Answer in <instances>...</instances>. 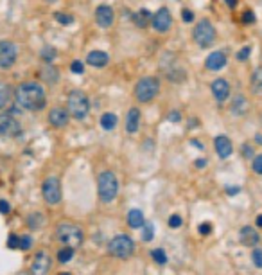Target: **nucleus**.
<instances>
[{
	"mask_svg": "<svg viewBox=\"0 0 262 275\" xmlns=\"http://www.w3.org/2000/svg\"><path fill=\"white\" fill-rule=\"evenodd\" d=\"M15 99L18 106L31 112L40 110L47 103L45 90H43L42 85L35 83V81H25V83L18 85V88L15 90Z\"/></svg>",
	"mask_w": 262,
	"mask_h": 275,
	"instance_id": "f257e3e1",
	"label": "nucleus"
},
{
	"mask_svg": "<svg viewBox=\"0 0 262 275\" xmlns=\"http://www.w3.org/2000/svg\"><path fill=\"white\" fill-rule=\"evenodd\" d=\"M97 193L101 202L110 203L119 195V180L113 171H103L97 178Z\"/></svg>",
	"mask_w": 262,
	"mask_h": 275,
	"instance_id": "f03ea898",
	"label": "nucleus"
},
{
	"mask_svg": "<svg viewBox=\"0 0 262 275\" xmlns=\"http://www.w3.org/2000/svg\"><path fill=\"white\" fill-rule=\"evenodd\" d=\"M56 239L65 246L77 249L83 244V230L79 227L72 225V223H63L56 229Z\"/></svg>",
	"mask_w": 262,
	"mask_h": 275,
	"instance_id": "7ed1b4c3",
	"label": "nucleus"
},
{
	"mask_svg": "<svg viewBox=\"0 0 262 275\" xmlns=\"http://www.w3.org/2000/svg\"><path fill=\"white\" fill-rule=\"evenodd\" d=\"M108 252L119 259H129L135 254V241L126 234H119L108 243Z\"/></svg>",
	"mask_w": 262,
	"mask_h": 275,
	"instance_id": "20e7f679",
	"label": "nucleus"
},
{
	"mask_svg": "<svg viewBox=\"0 0 262 275\" xmlns=\"http://www.w3.org/2000/svg\"><path fill=\"white\" fill-rule=\"evenodd\" d=\"M67 110H69L70 117L74 119H84L88 115V112H90V101H88V97L84 96L83 92L79 90H74L70 92L69 99H67Z\"/></svg>",
	"mask_w": 262,
	"mask_h": 275,
	"instance_id": "39448f33",
	"label": "nucleus"
},
{
	"mask_svg": "<svg viewBox=\"0 0 262 275\" xmlns=\"http://www.w3.org/2000/svg\"><path fill=\"white\" fill-rule=\"evenodd\" d=\"M160 90V81L158 77H142L137 85H135V97H137L138 103H149L156 97Z\"/></svg>",
	"mask_w": 262,
	"mask_h": 275,
	"instance_id": "423d86ee",
	"label": "nucleus"
},
{
	"mask_svg": "<svg viewBox=\"0 0 262 275\" xmlns=\"http://www.w3.org/2000/svg\"><path fill=\"white\" fill-rule=\"evenodd\" d=\"M192 38L201 49H209L214 43V40H216V29H214V25L209 20H201L198 25L194 27Z\"/></svg>",
	"mask_w": 262,
	"mask_h": 275,
	"instance_id": "0eeeda50",
	"label": "nucleus"
},
{
	"mask_svg": "<svg viewBox=\"0 0 262 275\" xmlns=\"http://www.w3.org/2000/svg\"><path fill=\"white\" fill-rule=\"evenodd\" d=\"M43 198L49 205H56L61 202V183L60 178L56 176H49L43 182Z\"/></svg>",
	"mask_w": 262,
	"mask_h": 275,
	"instance_id": "6e6552de",
	"label": "nucleus"
},
{
	"mask_svg": "<svg viewBox=\"0 0 262 275\" xmlns=\"http://www.w3.org/2000/svg\"><path fill=\"white\" fill-rule=\"evenodd\" d=\"M22 135V126L13 115H0V137H20Z\"/></svg>",
	"mask_w": 262,
	"mask_h": 275,
	"instance_id": "1a4fd4ad",
	"label": "nucleus"
},
{
	"mask_svg": "<svg viewBox=\"0 0 262 275\" xmlns=\"http://www.w3.org/2000/svg\"><path fill=\"white\" fill-rule=\"evenodd\" d=\"M16 63V45L9 40L0 42V69H11Z\"/></svg>",
	"mask_w": 262,
	"mask_h": 275,
	"instance_id": "9d476101",
	"label": "nucleus"
},
{
	"mask_svg": "<svg viewBox=\"0 0 262 275\" xmlns=\"http://www.w3.org/2000/svg\"><path fill=\"white\" fill-rule=\"evenodd\" d=\"M52 266V259L47 252H38L31 264V273L33 275H47Z\"/></svg>",
	"mask_w": 262,
	"mask_h": 275,
	"instance_id": "9b49d317",
	"label": "nucleus"
},
{
	"mask_svg": "<svg viewBox=\"0 0 262 275\" xmlns=\"http://www.w3.org/2000/svg\"><path fill=\"white\" fill-rule=\"evenodd\" d=\"M171 23H172L171 11H169L167 8H162V9H158V11H156L155 16H153L151 25L155 27L156 31H160V33H165V31L171 29Z\"/></svg>",
	"mask_w": 262,
	"mask_h": 275,
	"instance_id": "f8f14e48",
	"label": "nucleus"
},
{
	"mask_svg": "<svg viewBox=\"0 0 262 275\" xmlns=\"http://www.w3.org/2000/svg\"><path fill=\"white\" fill-rule=\"evenodd\" d=\"M113 20H115V13L110 6L103 4L95 9V22H97L99 27H104V29H106V27H110L111 23H113Z\"/></svg>",
	"mask_w": 262,
	"mask_h": 275,
	"instance_id": "ddd939ff",
	"label": "nucleus"
},
{
	"mask_svg": "<svg viewBox=\"0 0 262 275\" xmlns=\"http://www.w3.org/2000/svg\"><path fill=\"white\" fill-rule=\"evenodd\" d=\"M69 115H70L69 110L56 106L49 112V122L54 128H63V126H67V122H69Z\"/></svg>",
	"mask_w": 262,
	"mask_h": 275,
	"instance_id": "4468645a",
	"label": "nucleus"
},
{
	"mask_svg": "<svg viewBox=\"0 0 262 275\" xmlns=\"http://www.w3.org/2000/svg\"><path fill=\"white\" fill-rule=\"evenodd\" d=\"M212 94H214V97L219 101V103L226 101L228 96H230V85H228V81L223 79V77H219V79L214 81V83H212Z\"/></svg>",
	"mask_w": 262,
	"mask_h": 275,
	"instance_id": "2eb2a0df",
	"label": "nucleus"
},
{
	"mask_svg": "<svg viewBox=\"0 0 262 275\" xmlns=\"http://www.w3.org/2000/svg\"><path fill=\"white\" fill-rule=\"evenodd\" d=\"M214 146H216V151H217V155H219L221 158H228L234 151L232 141H230L226 135H219V137H216Z\"/></svg>",
	"mask_w": 262,
	"mask_h": 275,
	"instance_id": "dca6fc26",
	"label": "nucleus"
},
{
	"mask_svg": "<svg viewBox=\"0 0 262 275\" xmlns=\"http://www.w3.org/2000/svg\"><path fill=\"white\" fill-rule=\"evenodd\" d=\"M239 239L244 246H255L260 241V236H258V232L253 227H243L239 232Z\"/></svg>",
	"mask_w": 262,
	"mask_h": 275,
	"instance_id": "f3484780",
	"label": "nucleus"
},
{
	"mask_svg": "<svg viewBox=\"0 0 262 275\" xmlns=\"http://www.w3.org/2000/svg\"><path fill=\"white\" fill-rule=\"evenodd\" d=\"M224 65H226V54L221 52V50H216V52H212L205 60V67L209 70H221Z\"/></svg>",
	"mask_w": 262,
	"mask_h": 275,
	"instance_id": "a211bd4d",
	"label": "nucleus"
},
{
	"mask_svg": "<svg viewBox=\"0 0 262 275\" xmlns=\"http://www.w3.org/2000/svg\"><path fill=\"white\" fill-rule=\"evenodd\" d=\"M138 124H140V112H138V108H131L126 115V131L137 133Z\"/></svg>",
	"mask_w": 262,
	"mask_h": 275,
	"instance_id": "6ab92c4d",
	"label": "nucleus"
},
{
	"mask_svg": "<svg viewBox=\"0 0 262 275\" xmlns=\"http://www.w3.org/2000/svg\"><path fill=\"white\" fill-rule=\"evenodd\" d=\"M108 54L104 52V50H92L90 54H88V58H86V63L88 65H92V67H106L108 65Z\"/></svg>",
	"mask_w": 262,
	"mask_h": 275,
	"instance_id": "aec40b11",
	"label": "nucleus"
},
{
	"mask_svg": "<svg viewBox=\"0 0 262 275\" xmlns=\"http://www.w3.org/2000/svg\"><path fill=\"white\" fill-rule=\"evenodd\" d=\"M144 214H142V210L138 209H131L128 214V225L131 227V229H142V225H144Z\"/></svg>",
	"mask_w": 262,
	"mask_h": 275,
	"instance_id": "412c9836",
	"label": "nucleus"
},
{
	"mask_svg": "<svg viewBox=\"0 0 262 275\" xmlns=\"http://www.w3.org/2000/svg\"><path fill=\"white\" fill-rule=\"evenodd\" d=\"M248 99L244 96H236L232 101V114L236 115H244L248 112Z\"/></svg>",
	"mask_w": 262,
	"mask_h": 275,
	"instance_id": "4be33fe9",
	"label": "nucleus"
},
{
	"mask_svg": "<svg viewBox=\"0 0 262 275\" xmlns=\"http://www.w3.org/2000/svg\"><path fill=\"white\" fill-rule=\"evenodd\" d=\"M133 20H135V23H137L138 27L145 29V27H148L149 23L153 22V15L148 11V9H140V11H137L133 15Z\"/></svg>",
	"mask_w": 262,
	"mask_h": 275,
	"instance_id": "5701e85b",
	"label": "nucleus"
},
{
	"mask_svg": "<svg viewBox=\"0 0 262 275\" xmlns=\"http://www.w3.org/2000/svg\"><path fill=\"white\" fill-rule=\"evenodd\" d=\"M11 96H13L11 87L8 83H4V81H0V110L8 106V103L11 101Z\"/></svg>",
	"mask_w": 262,
	"mask_h": 275,
	"instance_id": "b1692460",
	"label": "nucleus"
},
{
	"mask_svg": "<svg viewBox=\"0 0 262 275\" xmlns=\"http://www.w3.org/2000/svg\"><path fill=\"white\" fill-rule=\"evenodd\" d=\"M27 225H29L31 230L42 229V227L45 225V216H43V214H40V212L31 214L29 218H27Z\"/></svg>",
	"mask_w": 262,
	"mask_h": 275,
	"instance_id": "393cba45",
	"label": "nucleus"
},
{
	"mask_svg": "<svg viewBox=\"0 0 262 275\" xmlns=\"http://www.w3.org/2000/svg\"><path fill=\"white\" fill-rule=\"evenodd\" d=\"M101 126H103L106 131H111L115 126H117V115L110 114V112H108V114H104L103 117H101Z\"/></svg>",
	"mask_w": 262,
	"mask_h": 275,
	"instance_id": "a878e982",
	"label": "nucleus"
},
{
	"mask_svg": "<svg viewBox=\"0 0 262 275\" xmlns=\"http://www.w3.org/2000/svg\"><path fill=\"white\" fill-rule=\"evenodd\" d=\"M251 90L255 94H262V67L255 69V72L251 74Z\"/></svg>",
	"mask_w": 262,
	"mask_h": 275,
	"instance_id": "bb28decb",
	"label": "nucleus"
},
{
	"mask_svg": "<svg viewBox=\"0 0 262 275\" xmlns=\"http://www.w3.org/2000/svg\"><path fill=\"white\" fill-rule=\"evenodd\" d=\"M153 237H155V225H153L151 222H145L144 225H142V241L149 243Z\"/></svg>",
	"mask_w": 262,
	"mask_h": 275,
	"instance_id": "cd10ccee",
	"label": "nucleus"
},
{
	"mask_svg": "<svg viewBox=\"0 0 262 275\" xmlns=\"http://www.w3.org/2000/svg\"><path fill=\"white\" fill-rule=\"evenodd\" d=\"M74 254H76V249H70V246H63V249L57 252V261L60 263H69L70 259L74 257Z\"/></svg>",
	"mask_w": 262,
	"mask_h": 275,
	"instance_id": "c85d7f7f",
	"label": "nucleus"
},
{
	"mask_svg": "<svg viewBox=\"0 0 262 275\" xmlns=\"http://www.w3.org/2000/svg\"><path fill=\"white\" fill-rule=\"evenodd\" d=\"M151 257H153V261H155L156 264H167V256H165V252H163L162 249H155V250H151Z\"/></svg>",
	"mask_w": 262,
	"mask_h": 275,
	"instance_id": "c756f323",
	"label": "nucleus"
},
{
	"mask_svg": "<svg viewBox=\"0 0 262 275\" xmlns=\"http://www.w3.org/2000/svg\"><path fill=\"white\" fill-rule=\"evenodd\" d=\"M42 76H45V79L49 81V83H54V81H57V70L54 69L52 65H47L45 69L42 70Z\"/></svg>",
	"mask_w": 262,
	"mask_h": 275,
	"instance_id": "7c9ffc66",
	"label": "nucleus"
},
{
	"mask_svg": "<svg viewBox=\"0 0 262 275\" xmlns=\"http://www.w3.org/2000/svg\"><path fill=\"white\" fill-rule=\"evenodd\" d=\"M40 56H42V60H45L47 63H50V61L56 58V49H52V47H43Z\"/></svg>",
	"mask_w": 262,
	"mask_h": 275,
	"instance_id": "2f4dec72",
	"label": "nucleus"
},
{
	"mask_svg": "<svg viewBox=\"0 0 262 275\" xmlns=\"http://www.w3.org/2000/svg\"><path fill=\"white\" fill-rule=\"evenodd\" d=\"M8 249L9 250H16L18 249L20 250V236L18 234H9V237H8Z\"/></svg>",
	"mask_w": 262,
	"mask_h": 275,
	"instance_id": "473e14b6",
	"label": "nucleus"
},
{
	"mask_svg": "<svg viewBox=\"0 0 262 275\" xmlns=\"http://www.w3.org/2000/svg\"><path fill=\"white\" fill-rule=\"evenodd\" d=\"M54 18L57 20L60 23H63V25H70V23L74 22V18L72 16H69V15H65V13H54Z\"/></svg>",
	"mask_w": 262,
	"mask_h": 275,
	"instance_id": "72a5a7b5",
	"label": "nucleus"
},
{
	"mask_svg": "<svg viewBox=\"0 0 262 275\" xmlns=\"http://www.w3.org/2000/svg\"><path fill=\"white\" fill-rule=\"evenodd\" d=\"M251 259H253V264L257 268H262V250L260 249H255L251 252Z\"/></svg>",
	"mask_w": 262,
	"mask_h": 275,
	"instance_id": "f704fd0d",
	"label": "nucleus"
},
{
	"mask_svg": "<svg viewBox=\"0 0 262 275\" xmlns=\"http://www.w3.org/2000/svg\"><path fill=\"white\" fill-rule=\"evenodd\" d=\"M31 246H33V239H31V236H20V250H29Z\"/></svg>",
	"mask_w": 262,
	"mask_h": 275,
	"instance_id": "c9c22d12",
	"label": "nucleus"
},
{
	"mask_svg": "<svg viewBox=\"0 0 262 275\" xmlns=\"http://www.w3.org/2000/svg\"><path fill=\"white\" fill-rule=\"evenodd\" d=\"M251 168H253V171L257 173V175H262V155H257V157L253 158Z\"/></svg>",
	"mask_w": 262,
	"mask_h": 275,
	"instance_id": "e433bc0d",
	"label": "nucleus"
},
{
	"mask_svg": "<svg viewBox=\"0 0 262 275\" xmlns=\"http://www.w3.org/2000/svg\"><path fill=\"white\" fill-rule=\"evenodd\" d=\"M169 227L171 229H180L182 227V218H180L178 214H172L171 218H169Z\"/></svg>",
	"mask_w": 262,
	"mask_h": 275,
	"instance_id": "4c0bfd02",
	"label": "nucleus"
},
{
	"mask_svg": "<svg viewBox=\"0 0 262 275\" xmlns=\"http://www.w3.org/2000/svg\"><path fill=\"white\" fill-rule=\"evenodd\" d=\"M250 54H251V47H243V49L237 52V60H239V61L248 60V58H250Z\"/></svg>",
	"mask_w": 262,
	"mask_h": 275,
	"instance_id": "58836bf2",
	"label": "nucleus"
},
{
	"mask_svg": "<svg viewBox=\"0 0 262 275\" xmlns=\"http://www.w3.org/2000/svg\"><path fill=\"white\" fill-rule=\"evenodd\" d=\"M70 70H72L74 74H83L84 72V63H81V61H74L72 65H70Z\"/></svg>",
	"mask_w": 262,
	"mask_h": 275,
	"instance_id": "ea45409f",
	"label": "nucleus"
},
{
	"mask_svg": "<svg viewBox=\"0 0 262 275\" xmlns=\"http://www.w3.org/2000/svg\"><path fill=\"white\" fill-rule=\"evenodd\" d=\"M198 232L201 234V236H209V234L212 232V225H210V223H201V225L198 227Z\"/></svg>",
	"mask_w": 262,
	"mask_h": 275,
	"instance_id": "a19ab883",
	"label": "nucleus"
},
{
	"mask_svg": "<svg viewBox=\"0 0 262 275\" xmlns=\"http://www.w3.org/2000/svg\"><path fill=\"white\" fill-rule=\"evenodd\" d=\"M243 22H244V23H253V22H255L253 11H244V13H243Z\"/></svg>",
	"mask_w": 262,
	"mask_h": 275,
	"instance_id": "79ce46f5",
	"label": "nucleus"
},
{
	"mask_svg": "<svg viewBox=\"0 0 262 275\" xmlns=\"http://www.w3.org/2000/svg\"><path fill=\"white\" fill-rule=\"evenodd\" d=\"M182 18H183V22H192V20H194V13L190 11V9H183V11H182Z\"/></svg>",
	"mask_w": 262,
	"mask_h": 275,
	"instance_id": "37998d69",
	"label": "nucleus"
},
{
	"mask_svg": "<svg viewBox=\"0 0 262 275\" xmlns=\"http://www.w3.org/2000/svg\"><path fill=\"white\" fill-rule=\"evenodd\" d=\"M9 212V203L6 200H0V214H8Z\"/></svg>",
	"mask_w": 262,
	"mask_h": 275,
	"instance_id": "c03bdc74",
	"label": "nucleus"
},
{
	"mask_svg": "<svg viewBox=\"0 0 262 275\" xmlns=\"http://www.w3.org/2000/svg\"><path fill=\"white\" fill-rule=\"evenodd\" d=\"M169 121H172V122H180L182 121V115H180V112H171V114H169Z\"/></svg>",
	"mask_w": 262,
	"mask_h": 275,
	"instance_id": "a18cd8bd",
	"label": "nucleus"
},
{
	"mask_svg": "<svg viewBox=\"0 0 262 275\" xmlns=\"http://www.w3.org/2000/svg\"><path fill=\"white\" fill-rule=\"evenodd\" d=\"M243 149H244L243 153H244V157H246V158H248V157H253V149H251V146H248V144H246Z\"/></svg>",
	"mask_w": 262,
	"mask_h": 275,
	"instance_id": "49530a36",
	"label": "nucleus"
},
{
	"mask_svg": "<svg viewBox=\"0 0 262 275\" xmlns=\"http://www.w3.org/2000/svg\"><path fill=\"white\" fill-rule=\"evenodd\" d=\"M194 164H196V168H198V169H203L207 166V160H205V158H198V160L194 162Z\"/></svg>",
	"mask_w": 262,
	"mask_h": 275,
	"instance_id": "de8ad7c7",
	"label": "nucleus"
},
{
	"mask_svg": "<svg viewBox=\"0 0 262 275\" xmlns=\"http://www.w3.org/2000/svg\"><path fill=\"white\" fill-rule=\"evenodd\" d=\"M239 191H241L239 187H226V193H228V195H230V196L237 195V193H239Z\"/></svg>",
	"mask_w": 262,
	"mask_h": 275,
	"instance_id": "09e8293b",
	"label": "nucleus"
},
{
	"mask_svg": "<svg viewBox=\"0 0 262 275\" xmlns=\"http://www.w3.org/2000/svg\"><path fill=\"white\" fill-rule=\"evenodd\" d=\"M224 2H226L228 8H236L237 6V0H224Z\"/></svg>",
	"mask_w": 262,
	"mask_h": 275,
	"instance_id": "8fccbe9b",
	"label": "nucleus"
},
{
	"mask_svg": "<svg viewBox=\"0 0 262 275\" xmlns=\"http://www.w3.org/2000/svg\"><path fill=\"white\" fill-rule=\"evenodd\" d=\"M192 144L196 146V148H199V149H203V144L201 142H198V141H192Z\"/></svg>",
	"mask_w": 262,
	"mask_h": 275,
	"instance_id": "3c124183",
	"label": "nucleus"
},
{
	"mask_svg": "<svg viewBox=\"0 0 262 275\" xmlns=\"http://www.w3.org/2000/svg\"><path fill=\"white\" fill-rule=\"evenodd\" d=\"M257 227H262V214L260 216H257Z\"/></svg>",
	"mask_w": 262,
	"mask_h": 275,
	"instance_id": "603ef678",
	"label": "nucleus"
},
{
	"mask_svg": "<svg viewBox=\"0 0 262 275\" xmlns=\"http://www.w3.org/2000/svg\"><path fill=\"white\" fill-rule=\"evenodd\" d=\"M255 139H257L258 144H262V135H257V137H255Z\"/></svg>",
	"mask_w": 262,
	"mask_h": 275,
	"instance_id": "864d4df0",
	"label": "nucleus"
},
{
	"mask_svg": "<svg viewBox=\"0 0 262 275\" xmlns=\"http://www.w3.org/2000/svg\"><path fill=\"white\" fill-rule=\"evenodd\" d=\"M47 2H56V0H47Z\"/></svg>",
	"mask_w": 262,
	"mask_h": 275,
	"instance_id": "5fc2aeb1",
	"label": "nucleus"
},
{
	"mask_svg": "<svg viewBox=\"0 0 262 275\" xmlns=\"http://www.w3.org/2000/svg\"><path fill=\"white\" fill-rule=\"evenodd\" d=\"M60 275H70V273H60Z\"/></svg>",
	"mask_w": 262,
	"mask_h": 275,
	"instance_id": "6e6d98bb",
	"label": "nucleus"
}]
</instances>
